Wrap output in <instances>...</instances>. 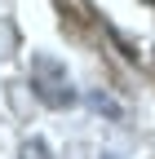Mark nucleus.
<instances>
[{"label": "nucleus", "mask_w": 155, "mask_h": 159, "mask_svg": "<svg viewBox=\"0 0 155 159\" xmlns=\"http://www.w3.org/2000/svg\"><path fill=\"white\" fill-rule=\"evenodd\" d=\"M31 89L40 93L45 106H71V97H75L71 80H67V66L58 62V57H49V53L31 57Z\"/></svg>", "instance_id": "obj_1"}, {"label": "nucleus", "mask_w": 155, "mask_h": 159, "mask_svg": "<svg viewBox=\"0 0 155 159\" xmlns=\"http://www.w3.org/2000/svg\"><path fill=\"white\" fill-rule=\"evenodd\" d=\"M13 49H18V31H13L9 18H0V57H9Z\"/></svg>", "instance_id": "obj_2"}, {"label": "nucleus", "mask_w": 155, "mask_h": 159, "mask_svg": "<svg viewBox=\"0 0 155 159\" xmlns=\"http://www.w3.org/2000/svg\"><path fill=\"white\" fill-rule=\"evenodd\" d=\"M22 159H49V155H45L40 142H27V146H22Z\"/></svg>", "instance_id": "obj_3"}, {"label": "nucleus", "mask_w": 155, "mask_h": 159, "mask_svg": "<svg viewBox=\"0 0 155 159\" xmlns=\"http://www.w3.org/2000/svg\"><path fill=\"white\" fill-rule=\"evenodd\" d=\"M102 159H115V155H102Z\"/></svg>", "instance_id": "obj_4"}, {"label": "nucleus", "mask_w": 155, "mask_h": 159, "mask_svg": "<svg viewBox=\"0 0 155 159\" xmlns=\"http://www.w3.org/2000/svg\"><path fill=\"white\" fill-rule=\"evenodd\" d=\"M146 5H155V0H146Z\"/></svg>", "instance_id": "obj_5"}]
</instances>
